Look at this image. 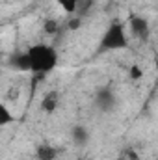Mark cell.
I'll return each mask as SVG.
<instances>
[{
    "instance_id": "cell-3",
    "label": "cell",
    "mask_w": 158,
    "mask_h": 160,
    "mask_svg": "<svg viewBox=\"0 0 158 160\" xmlns=\"http://www.w3.org/2000/svg\"><path fill=\"white\" fill-rule=\"evenodd\" d=\"M93 104L99 112L102 114H110L114 112V108L117 106V97H116V91L110 88V86H102L95 91L93 95Z\"/></svg>"
},
{
    "instance_id": "cell-5",
    "label": "cell",
    "mask_w": 158,
    "mask_h": 160,
    "mask_svg": "<svg viewBox=\"0 0 158 160\" xmlns=\"http://www.w3.org/2000/svg\"><path fill=\"white\" fill-rule=\"evenodd\" d=\"M7 67L19 73H30V60H28V52L26 50H13L7 56Z\"/></svg>"
},
{
    "instance_id": "cell-12",
    "label": "cell",
    "mask_w": 158,
    "mask_h": 160,
    "mask_svg": "<svg viewBox=\"0 0 158 160\" xmlns=\"http://www.w3.org/2000/svg\"><path fill=\"white\" fill-rule=\"evenodd\" d=\"M143 77V71H141V67L140 65H130L128 67V80H140Z\"/></svg>"
},
{
    "instance_id": "cell-7",
    "label": "cell",
    "mask_w": 158,
    "mask_h": 160,
    "mask_svg": "<svg viewBox=\"0 0 158 160\" xmlns=\"http://www.w3.org/2000/svg\"><path fill=\"white\" fill-rule=\"evenodd\" d=\"M71 140L77 147H86L89 143V130L84 125H73L71 128Z\"/></svg>"
},
{
    "instance_id": "cell-15",
    "label": "cell",
    "mask_w": 158,
    "mask_h": 160,
    "mask_svg": "<svg viewBox=\"0 0 158 160\" xmlns=\"http://www.w3.org/2000/svg\"><path fill=\"white\" fill-rule=\"evenodd\" d=\"M87 2H89V4H93V2H97V0H87Z\"/></svg>"
},
{
    "instance_id": "cell-6",
    "label": "cell",
    "mask_w": 158,
    "mask_h": 160,
    "mask_svg": "<svg viewBox=\"0 0 158 160\" xmlns=\"http://www.w3.org/2000/svg\"><path fill=\"white\" fill-rule=\"evenodd\" d=\"M58 106H60V93L58 91H47L41 99V110L50 116L58 110Z\"/></svg>"
},
{
    "instance_id": "cell-9",
    "label": "cell",
    "mask_w": 158,
    "mask_h": 160,
    "mask_svg": "<svg viewBox=\"0 0 158 160\" xmlns=\"http://www.w3.org/2000/svg\"><path fill=\"white\" fill-rule=\"evenodd\" d=\"M11 123H15V116L11 114V110L4 102H0V127L11 125Z\"/></svg>"
},
{
    "instance_id": "cell-14",
    "label": "cell",
    "mask_w": 158,
    "mask_h": 160,
    "mask_svg": "<svg viewBox=\"0 0 158 160\" xmlns=\"http://www.w3.org/2000/svg\"><path fill=\"white\" fill-rule=\"evenodd\" d=\"M80 26V19H73L71 22H69V30H77Z\"/></svg>"
},
{
    "instance_id": "cell-13",
    "label": "cell",
    "mask_w": 158,
    "mask_h": 160,
    "mask_svg": "<svg viewBox=\"0 0 158 160\" xmlns=\"http://www.w3.org/2000/svg\"><path fill=\"white\" fill-rule=\"evenodd\" d=\"M125 155H126V158H128V160H138V155H136V151H134V149H126V151H125Z\"/></svg>"
},
{
    "instance_id": "cell-4",
    "label": "cell",
    "mask_w": 158,
    "mask_h": 160,
    "mask_svg": "<svg viewBox=\"0 0 158 160\" xmlns=\"http://www.w3.org/2000/svg\"><path fill=\"white\" fill-rule=\"evenodd\" d=\"M128 28H130V34L140 41H147L151 38V22L141 15H136V13L128 15Z\"/></svg>"
},
{
    "instance_id": "cell-8",
    "label": "cell",
    "mask_w": 158,
    "mask_h": 160,
    "mask_svg": "<svg viewBox=\"0 0 158 160\" xmlns=\"http://www.w3.org/2000/svg\"><path fill=\"white\" fill-rule=\"evenodd\" d=\"M58 158V149L50 143H39L36 149V160H56Z\"/></svg>"
},
{
    "instance_id": "cell-2",
    "label": "cell",
    "mask_w": 158,
    "mask_h": 160,
    "mask_svg": "<svg viewBox=\"0 0 158 160\" xmlns=\"http://www.w3.org/2000/svg\"><path fill=\"white\" fill-rule=\"evenodd\" d=\"M125 48H128V36H126L125 22L119 19H114L108 24V28L104 30L97 50L99 52H117V50H125Z\"/></svg>"
},
{
    "instance_id": "cell-1",
    "label": "cell",
    "mask_w": 158,
    "mask_h": 160,
    "mask_svg": "<svg viewBox=\"0 0 158 160\" xmlns=\"http://www.w3.org/2000/svg\"><path fill=\"white\" fill-rule=\"evenodd\" d=\"M28 60H30V73L32 75H41L47 77L52 73L58 65V52L52 45L47 43H36L26 48Z\"/></svg>"
},
{
    "instance_id": "cell-10",
    "label": "cell",
    "mask_w": 158,
    "mask_h": 160,
    "mask_svg": "<svg viewBox=\"0 0 158 160\" xmlns=\"http://www.w3.org/2000/svg\"><path fill=\"white\" fill-rule=\"evenodd\" d=\"M58 28H60V24H58V21H56V19L48 17V19H45V21H43V32H45L47 36H54V34L58 32Z\"/></svg>"
},
{
    "instance_id": "cell-11",
    "label": "cell",
    "mask_w": 158,
    "mask_h": 160,
    "mask_svg": "<svg viewBox=\"0 0 158 160\" xmlns=\"http://www.w3.org/2000/svg\"><path fill=\"white\" fill-rule=\"evenodd\" d=\"M56 4L65 11V13H75L78 8V0H56Z\"/></svg>"
}]
</instances>
